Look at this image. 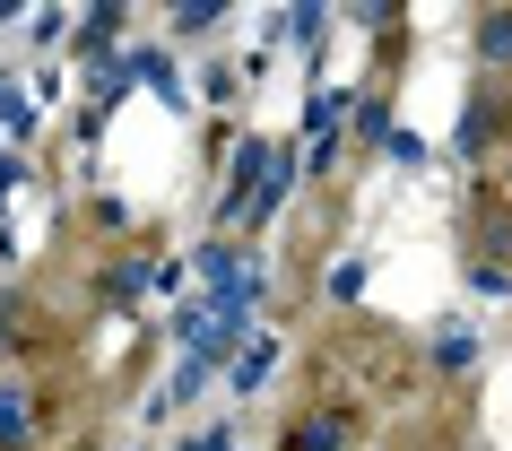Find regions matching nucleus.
<instances>
[{"mask_svg":"<svg viewBox=\"0 0 512 451\" xmlns=\"http://www.w3.org/2000/svg\"><path fill=\"white\" fill-rule=\"evenodd\" d=\"M322 18H330V9H313V0H304V9H287V35H296V44H313V35H322Z\"/></svg>","mask_w":512,"mask_h":451,"instance_id":"nucleus-12","label":"nucleus"},{"mask_svg":"<svg viewBox=\"0 0 512 451\" xmlns=\"http://www.w3.org/2000/svg\"><path fill=\"white\" fill-rule=\"evenodd\" d=\"M469 356H478L469 330H443V339H434V373H469Z\"/></svg>","mask_w":512,"mask_h":451,"instance_id":"nucleus-8","label":"nucleus"},{"mask_svg":"<svg viewBox=\"0 0 512 451\" xmlns=\"http://www.w3.org/2000/svg\"><path fill=\"white\" fill-rule=\"evenodd\" d=\"M148 287H157V269H148V261H122V269H105V295H113V304H139Z\"/></svg>","mask_w":512,"mask_h":451,"instance_id":"nucleus-6","label":"nucleus"},{"mask_svg":"<svg viewBox=\"0 0 512 451\" xmlns=\"http://www.w3.org/2000/svg\"><path fill=\"white\" fill-rule=\"evenodd\" d=\"M270 365H278V339H235L226 382H235V391H261V382H270Z\"/></svg>","mask_w":512,"mask_h":451,"instance_id":"nucleus-3","label":"nucleus"},{"mask_svg":"<svg viewBox=\"0 0 512 451\" xmlns=\"http://www.w3.org/2000/svg\"><path fill=\"white\" fill-rule=\"evenodd\" d=\"M478 61H495V70L512 61V9H486L478 18Z\"/></svg>","mask_w":512,"mask_h":451,"instance_id":"nucleus-5","label":"nucleus"},{"mask_svg":"<svg viewBox=\"0 0 512 451\" xmlns=\"http://www.w3.org/2000/svg\"><path fill=\"white\" fill-rule=\"evenodd\" d=\"M486 139H495V105H486V96H478V105L460 113V139H452V148H460V157H478Z\"/></svg>","mask_w":512,"mask_h":451,"instance_id":"nucleus-7","label":"nucleus"},{"mask_svg":"<svg viewBox=\"0 0 512 451\" xmlns=\"http://www.w3.org/2000/svg\"><path fill=\"white\" fill-rule=\"evenodd\" d=\"M18 443H35V399L18 382H0V451H18Z\"/></svg>","mask_w":512,"mask_h":451,"instance_id":"nucleus-4","label":"nucleus"},{"mask_svg":"<svg viewBox=\"0 0 512 451\" xmlns=\"http://www.w3.org/2000/svg\"><path fill=\"white\" fill-rule=\"evenodd\" d=\"M287 451H348V417H339V408H304V417L287 425Z\"/></svg>","mask_w":512,"mask_h":451,"instance_id":"nucleus-2","label":"nucleus"},{"mask_svg":"<svg viewBox=\"0 0 512 451\" xmlns=\"http://www.w3.org/2000/svg\"><path fill=\"white\" fill-rule=\"evenodd\" d=\"M209 391V356H183V365H174V399H200Z\"/></svg>","mask_w":512,"mask_h":451,"instance_id":"nucleus-11","label":"nucleus"},{"mask_svg":"<svg viewBox=\"0 0 512 451\" xmlns=\"http://www.w3.org/2000/svg\"><path fill=\"white\" fill-rule=\"evenodd\" d=\"M287 183H296V157L287 148H270V139H252V148H235V183H226V226H261V217L287 200Z\"/></svg>","mask_w":512,"mask_h":451,"instance_id":"nucleus-1","label":"nucleus"},{"mask_svg":"<svg viewBox=\"0 0 512 451\" xmlns=\"http://www.w3.org/2000/svg\"><path fill=\"white\" fill-rule=\"evenodd\" d=\"M113 27H122V9H113V0H105V9H87V27H79V53H105V44H113Z\"/></svg>","mask_w":512,"mask_h":451,"instance_id":"nucleus-10","label":"nucleus"},{"mask_svg":"<svg viewBox=\"0 0 512 451\" xmlns=\"http://www.w3.org/2000/svg\"><path fill=\"white\" fill-rule=\"evenodd\" d=\"M217 18H226V0H183V9H174V35H209Z\"/></svg>","mask_w":512,"mask_h":451,"instance_id":"nucleus-9","label":"nucleus"},{"mask_svg":"<svg viewBox=\"0 0 512 451\" xmlns=\"http://www.w3.org/2000/svg\"><path fill=\"white\" fill-rule=\"evenodd\" d=\"M9 18H18V9H9V0H0V27H9Z\"/></svg>","mask_w":512,"mask_h":451,"instance_id":"nucleus-14","label":"nucleus"},{"mask_svg":"<svg viewBox=\"0 0 512 451\" xmlns=\"http://www.w3.org/2000/svg\"><path fill=\"white\" fill-rule=\"evenodd\" d=\"M0 122H9V131H27V96H18V79H0Z\"/></svg>","mask_w":512,"mask_h":451,"instance_id":"nucleus-13","label":"nucleus"}]
</instances>
